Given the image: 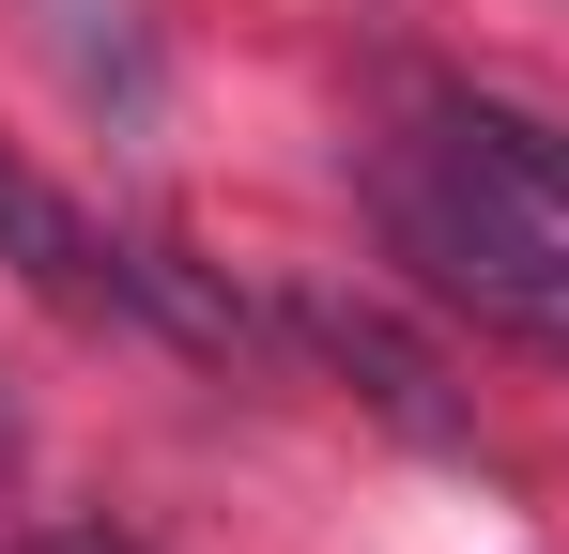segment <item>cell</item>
<instances>
[{
    "label": "cell",
    "instance_id": "1",
    "mask_svg": "<svg viewBox=\"0 0 569 554\" xmlns=\"http://www.w3.org/2000/svg\"><path fill=\"white\" fill-rule=\"evenodd\" d=\"M370 216H385V247L431 277L447 308H477L492 339H523V355L569 369V216L477 139L462 108H431V123L370 170Z\"/></svg>",
    "mask_w": 569,
    "mask_h": 554
},
{
    "label": "cell",
    "instance_id": "2",
    "mask_svg": "<svg viewBox=\"0 0 569 554\" xmlns=\"http://www.w3.org/2000/svg\"><path fill=\"white\" fill-rule=\"evenodd\" d=\"M278 339H292L308 369H339V385L370 400L400 447H477V400L447 385V355H431L416 324H385L370 293H339V277H292V293H278Z\"/></svg>",
    "mask_w": 569,
    "mask_h": 554
},
{
    "label": "cell",
    "instance_id": "3",
    "mask_svg": "<svg viewBox=\"0 0 569 554\" xmlns=\"http://www.w3.org/2000/svg\"><path fill=\"white\" fill-rule=\"evenodd\" d=\"M0 263L31 277L47 308H78V324H139V247H123V231H93L62 185L16 170V155H0Z\"/></svg>",
    "mask_w": 569,
    "mask_h": 554
},
{
    "label": "cell",
    "instance_id": "4",
    "mask_svg": "<svg viewBox=\"0 0 569 554\" xmlns=\"http://www.w3.org/2000/svg\"><path fill=\"white\" fill-rule=\"evenodd\" d=\"M447 108H462L477 139H492V155H508V170L569 216V123H555V108H523V92H447Z\"/></svg>",
    "mask_w": 569,
    "mask_h": 554
},
{
    "label": "cell",
    "instance_id": "5",
    "mask_svg": "<svg viewBox=\"0 0 569 554\" xmlns=\"http://www.w3.org/2000/svg\"><path fill=\"white\" fill-rule=\"evenodd\" d=\"M16 554H139V540H123V524H31Z\"/></svg>",
    "mask_w": 569,
    "mask_h": 554
},
{
    "label": "cell",
    "instance_id": "6",
    "mask_svg": "<svg viewBox=\"0 0 569 554\" xmlns=\"http://www.w3.org/2000/svg\"><path fill=\"white\" fill-rule=\"evenodd\" d=\"M0 432H16V400H0Z\"/></svg>",
    "mask_w": 569,
    "mask_h": 554
}]
</instances>
